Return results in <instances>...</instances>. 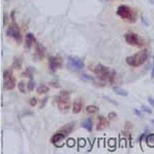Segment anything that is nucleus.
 Wrapping results in <instances>:
<instances>
[{
    "label": "nucleus",
    "mask_w": 154,
    "mask_h": 154,
    "mask_svg": "<svg viewBox=\"0 0 154 154\" xmlns=\"http://www.w3.org/2000/svg\"><path fill=\"white\" fill-rule=\"evenodd\" d=\"M90 70L94 72V74L103 81H108L109 83L113 84L116 79V72L114 70H111L108 67L104 66L102 64H97L95 66L90 67Z\"/></svg>",
    "instance_id": "obj_1"
},
{
    "label": "nucleus",
    "mask_w": 154,
    "mask_h": 154,
    "mask_svg": "<svg viewBox=\"0 0 154 154\" xmlns=\"http://www.w3.org/2000/svg\"><path fill=\"white\" fill-rule=\"evenodd\" d=\"M75 123H68V124H65L64 127L61 129H59L56 134H54V136L51 137V142L55 145H58L59 143H61L69 134L72 133V131L74 129Z\"/></svg>",
    "instance_id": "obj_2"
},
{
    "label": "nucleus",
    "mask_w": 154,
    "mask_h": 154,
    "mask_svg": "<svg viewBox=\"0 0 154 154\" xmlns=\"http://www.w3.org/2000/svg\"><path fill=\"white\" fill-rule=\"evenodd\" d=\"M147 59H148V51L146 49H144V51H139V53L135 54V55L127 57V65H129L132 67H140L146 62Z\"/></svg>",
    "instance_id": "obj_3"
},
{
    "label": "nucleus",
    "mask_w": 154,
    "mask_h": 154,
    "mask_svg": "<svg viewBox=\"0 0 154 154\" xmlns=\"http://www.w3.org/2000/svg\"><path fill=\"white\" fill-rule=\"evenodd\" d=\"M117 14L120 17L121 19H123L124 21H127L129 23H135L137 21V14L136 12L131 8L127 5H119L117 8Z\"/></svg>",
    "instance_id": "obj_4"
},
{
    "label": "nucleus",
    "mask_w": 154,
    "mask_h": 154,
    "mask_svg": "<svg viewBox=\"0 0 154 154\" xmlns=\"http://www.w3.org/2000/svg\"><path fill=\"white\" fill-rule=\"evenodd\" d=\"M57 105L59 109L62 111H68L70 109L71 101H70V93L62 92L60 96L57 98Z\"/></svg>",
    "instance_id": "obj_5"
},
{
    "label": "nucleus",
    "mask_w": 154,
    "mask_h": 154,
    "mask_svg": "<svg viewBox=\"0 0 154 154\" xmlns=\"http://www.w3.org/2000/svg\"><path fill=\"white\" fill-rule=\"evenodd\" d=\"M3 83H4V88L5 90H14L16 87V78L12 75V70H5L3 74Z\"/></svg>",
    "instance_id": "obj_6"
},
{
    "label": "nucleus",
    "mask_w": 154,
    "mask_h": 154,
    "mask_svg": "<svg viewBox=\"0 0 154 154\" xmlns=\"http://www.w3.org/2000/svg\"><path fill=\"white\" fill-rule=\"evenodd\" d=\"M124 39L129 44L134 45V46H142L143 43L142 39L138 36V34L134 33V32H129L124 35Z\"/></svg>",
    "instance_id": "obj_7"
},
{
    "label": "nucleus",
    "mask_w": 154,
    "mask_h": 154,
    "mask_svg": "<svg viewBox=\"0 0 154 154\" xmlns=\"http://www.w3.org/2000/svg\"><path fill=\"white\" fill-rule=\"evenodd\" d=\"M6 33H7L8 36L12 37L16 41H18V42H21V40H22L21 31H20L19 26L17 25L16 23H12V25H9V27H8Z\"/></svg>",
    "instance_id": "obj_8"
},
{
    "label": "nucleus",
    "mask_w": 154,
    "mask_h": 154,
    "mask_svg": "<svg viewBox=\"0 0 154 154\" xmlns=\"http://www.w3.org/2000/svg\"><path fill=\"white\" fill-rule=\"evenodd\" d=\"M69 67L73 70H81L84 67V63L81 59L76 57L69 58Z\"/></svg>",
    "instance_id": "obj_9"
},
{
    "label": "nucleus",
    "mask_w": 154,
    "mask_h": 154,
    "mask_svg": "<svg viewBox=\"0 0 154 154\" xmlns=\"http://www.w3.org/2000/svg\"><path fill=\"white\" fill-rule=\"evenodd\" d=\"M62 64H63V61L61 57H51L49 58V61H48L49 69H51V71H53V72H55V71H57L58 69H60L61 67H62Z\"/></svg>",
    "instance_id": "obj_10"
},
{
    "label": "nucleus",
    "mask_w": 154,
    "mask_h": 154,
    "mask_svg": "<svg viewBox=\"0 0 154 154\" xmlns=\"http://www.w3.org/2000/svg\"><path fill=\"white\" fill-rule=\"evenodd\" d=\"M108 125H109V121H108L105 117L104 116L98 117V124H97L98 131H103V129H107Z\"/></svg>",
    "instance_id": "obj_11"
},
{
    "label": "nucleus",
    "mask_w": 154,
    "mask_h": 154,
    "mask_svg": "<svg viewBox=\"0 0 154 154\" xmlns=\"http://www.w3.org/2000/svg\"><path fill=\"white\" fill-rule=\"evenodd\" d=\"M25 42H26V47H27V48H30V47L33 46V44L35 43V37H34L33 34L28 33L27 35H26Z\"/></svg>",
    "instance_id": "obj_12"
},
{
    "label": "nucleus",
    "mask_w": 154,
    "mask_h": 154,
    "mask_svg": "<svg viewBox=\"0 0 154 154\" xmlns=\"http://www.w3.org/2000/svg\"><path fill=\"white\" fill-rule=\"evenodd\" d=\"M44 54H45V49L44 47H43V45H41L40 43H37L35 48V55L37 56V58L42 59L44 57Z\"/></svg>",
    "instance_id": "obj_13"
},
{
    "label": "nucleus",
    "mask_w": 154,
    "mask_h": 154,
    "mask_svg": "<svg viewBox=\"0 0 154 154\" xmlns=\"http://www.w3.org/2000/svg\"><path fill=\"white\" fill-rule=\"evenodd\" d=\"M81 125H82V127H83V129H86V131L92 132V129H93V120L90 118L85 119V120L82 121Z\"/></svg>",
    "instance_id": "obj_14"
},
{
    "label": "nucleus",
    "mask_w": 154,
    "mask_h": 154,
    "mask_svg": "<svg viewBox=\"0 0 154 154\" xmlns=\"http://www.w3.org/2000/svg\"><path fill=\"white\" fill-rule=\"evenodd\" d=\"M82 109V102L80 99H77L73 104V112L74 113H79Z\"/></svg>",
    "instance_id": "obj_15"
},
{
    "label": "nucleus",
    "mask_w": 154,
    "mask_h": 154,
    "mask_svg": "<svg viewBox=\"0 0 154 154\" xmlns=\"http://www.w3.org/2000/svg\"><path fill=\"white\" fill-rule=\"evenodd\" d=\"M145 142L151 148H154V134H149L145 138Z\"/></svg>",
    "instance_id": "obj_16"
},
{
    "label": "nucleus",
    "mask_w": 154,
    "mask_h": 154,
    "mask_svg": "<svg viewBox=\"0 0 154 154\" xmlns=\"http://www.w3.org/2000/svg\"><path fill=\"white\" fill-rule=\"evenodd\" d=\"M98 111H99V108L95 105L87 106V107H86V112L90 114H95V113H97Z\"/></svg>",
    "instance_id": "obj_17"
},
{
    "label": "nucleus",
    "mask_w": 154,
    "mask_h": 154,
    "mask_svg": "<svg viewBox=\"0 0 154 154\" xmlns=\"http://www.w3.org/2000/svg\"><path fill=\"white\" fill-rule=\"evenodd\" d=\"M47 92H48V86L45 85V84H41V85L37 88V93H38L39 95L46 94Z\"/></svg>",
    "instance_id": "obj_18"
},
{
    "label": "nucleus",
    "mask_w": 154,
    "mask_h": 154,
    "mask_svg": "<svg viewBox=\"0 0 154 154\" xmlns=\"http://www.w3.org/2000/svg\"><path fill=\"white\" fill-rule=\"evenodd\" d=\"M114 90V92L116 93L117 95H119V96H122V97H127V93L125 92L124 90H122V88H120V87H114L113 88Z\"/></svg>",
    "instance_id": "obj_19"
},
{
    "label": "nucleus",
    "mask_w": 154,
    "mask_h": 154,
    "mask_svg": "<svg viewBox=\"0 0 154 154\" xmlns=\"http://www.w3.org/2000/svg\"><path fill=\"white\" fill-rule=\"evenodd\" d=\"M18 87H19V90L21 93H25V83H24L23 81H21L18 84Z\"/></svg>",
    "instance_id": "obj_20"
},
{
    "label": "nucleus",
    "mask_w": 154,
    "mask_h": 154,
    "mask_svg": "<svg viewBox=\"0 0 154 154\" xmlns=\"http://www.w3.org/2000/svg\"><path fill=\"white\" fill-rule=\"evenodd\" d=\"M142 111H144V112H146V113H148V114H152V111H151V109L149 107H147V106H142Z\"/></svg>",
    "instance_id": "obj_21"
},
{
    "label": "nucleus",
    "mask_w": 154,
    "mask_h": 154,
    "mask_svg": "<svg viewBox=\"0 0 154 154\" xmlns=\"http://www.w3.org/2000/svg\"><path fill=\"white\" fill-rule=\"evenodd\" d=\"M33 88H34V81L30 80L29 84H28V90H33Z\"/></svg>",
    "instance_id": "obj_22"
},
{
    "label": "nucleus",
    "mask_w": 154,
    "mask_h": 154,
    "mask_svg": "<svg viewBox=\"0 0 154 154\" xmlns=\"http://www.w3.org/2000/svg\"><path fill=\"white\" fill-rule=\"evenodd\" d=\"M117 114L115 113V112H110L109 114H108V117H109V119H114L116 118Z\"/></svg>",
    "instance_id": "obj_23"
},
{
    "label": "nucleus",
    "mask_w": 154,
    "mask_h": 154,
    "mask_svg": "<svg viewBox=\"0 0 154 154\" xmlns=\"http://www.w3.org/2000/svg\"><path fill=\"white\" fill-rule=\"evenodd\" d=\"M148 103L150 104V105L154 108V98H152V97H149V98H148Z\"/></svg>",
    "instance_id": "obj_24"
},
{
    "label": "nucleus",
    "mask_w": 154,
    "mask_h": 154,
    "mask_svg": "<svg viewBox=\"0 0 154 154\" xmlns=\"http://www.w3.org/2000/svg\"><path fill=\"white\" fill-rule=\"evenodd\" d=\"M30 104H31V106H35L36 104H37V100H36L35 98H33V99L30 100Z\"/></svg>",
    "instance_id": "obj_25"
},
{
    "label": "nucleus",
    "mask_w": 154,
    "mask_h": 154,
    "mask_svg": "<svg viewBox=\"0 0 154 154\" xmlns=\"http://www.w3.org/2000/svg\"><path fill=\"white\" fill-rule=\"evenodd\" d=\"M135 113H136V115L139 116V117H144V116H143V114H142V112H141L139 109H136L135 110Z\"/></svg>",
    "instance_id": "obj_26"
},
{
    "label": "nucleus",
    "mask_w": 154,
    "mask_h": 154,
    "mask_svg": "<svg viewBox=\"0 0 154 154\" xmlns=\"http://www.w3.org/2000/svg\"><path fill=\"white\" fill-rule=\"evenodd\" d=\"M151 77L154 78V57H153V64H152V71H151Z\"/></svg>",
    "instance_id": "obj_27"
},
{
    "label": "nucleus",
    "mask_w": 154,
    "mask_h": 154,
    "mask_svg": "<svg viewBox=\"0 0 154 154\" xmlns=\"http://www.w3.org/2000/svg\"><path fill=\"white\" fill-rule=\"evenodd\" d=\"M152 123H153V124H154V119H153V120H152Z\"/></svg>",
    "instance_id": "obj_28"
}]
</instances>
